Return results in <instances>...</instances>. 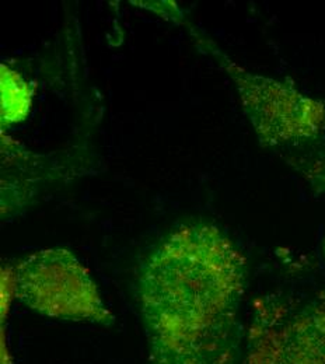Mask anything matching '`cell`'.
Masks as SVG:
<instances>
[{
  "label": "cell",
  "mask_w": 325,
  "mask_h": 364,
  "mask_svg": "<svg viewBox=\"0 0 325 364\" xmlns=\"http://www.w3.org/2000/svg\"><path fill=\"white\" fill-rule=\"evenodd\" d=\"M243 289V258L218 228L184 226L166 238L139 280L156 363H226Z\"/></svg>",
  "instance_id": "obj_1"
},
{
  "label": "cell",
  "mask_w": 325,
  "mask_h": 364,
  "mask_svg": "<svg viewBox=\"0 0 325 364\" xmlns=\"http://www.w3.org/2000/svg\"><path fill=\"white\" fill-rule=\"evenodd\" d=\"M17 299L49 318L111 323L90 273L68 250L50 248L24 258L16 269Z\"/></svg>",
  "instance_id": "obj_2"
},
{
  "label": "cell",
  "mask_w": 325,
  "mask_h": 364,
  "mask_svg": "<svg viewBox=\"0 0 325 364\" xmlns=\"http://www.w3.org/2000/svg\"><path fill=\"white\" fill-rule=\"evenodd\" d=\"M211 52L226 69L240 91L243 105L265 146H280L314 137L324 127V107L271 79L251 75L220 49Z\"/></svg>",
  "instance_id": "obj_3"
},
{
  "label": "cell",
  "mask_w": 325,
  "mask_h": 364,
  "mask_svg": "<svg viewBox=\"0 0 325 364\" xmlns=\"http://www.w3.org/2000/svg\"><path fill=\"white\" fill-rule=\"evenodd\" d=\"M33 91L16 72L1 65V125L9 127L26 119Z\"/></svg>",
  "instance_id": "obj_4"
}]
</instances>
